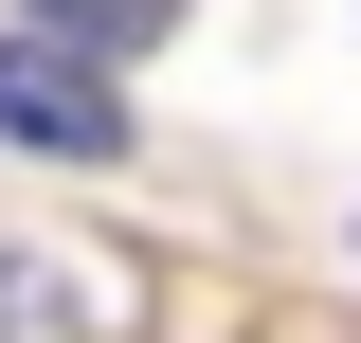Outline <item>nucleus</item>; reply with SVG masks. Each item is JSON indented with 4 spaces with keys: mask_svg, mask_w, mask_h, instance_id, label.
<instances>
[{
    "mask_svg": "<svg viewBox=\"0 0 361 343\" xmlns=\"http://www.w3.org/2000/svg\"><path fill=\"white\" fill-rule=\"evenodd\" d=\"M0 145H37V163H109L127 145V90H109V54L90 37H0Z\"/></svg>",
    "mask_w": 361,
    "mask_h": 343,
    "instance_id": "nucleus-1",
    "label": "nucleus"
},
{
    "mask_svg": "<svg viewBox=\"0 0 361 343\" xmlns=\"http://www.w3.org/2000/svg\"><path fill=\"white\" fill-rule=\"evenodd\" d=\"M54 37H90V54H145V37H180V0H37Z\"/></svg>",
    "mask_w": 361,
    "mask_h": 343,
    "instance_id": "nucleus-2",
    "label": "nucleus"
}]
</instances>
